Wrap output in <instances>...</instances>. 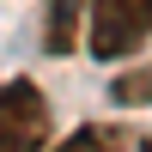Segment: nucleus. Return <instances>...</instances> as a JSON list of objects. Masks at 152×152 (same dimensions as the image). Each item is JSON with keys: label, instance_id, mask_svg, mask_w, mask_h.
<instances>
[{"label": "nucleus", "instance_id": "423d86ee", "mask_svg": "<svg viewBox=\"0 0 152 152\" xmlns=\"http://www.w3.org/2000/svg\"><path fill=\"white\" fill-rule=\"evenodd\" d=\"M122 152H152V140H146V134H134V140L122 146Z\"/></svg>", "mask_w": 152, "mask_h": 152}, {"label": "nucleus", "instance_id": "20e7f679", "mask_svg": "<svg viewBox=\"0 0 152 152\" xmlns=\"http://www.w3.org/2000/svg\"><path fill=\"white\" fill-rule=\"evenodd\" d=\"M134 140V128H110V122H91V128H79V134H67L55 152H122Z\"/></svg>", "mask_w": 152, "mask_h": 152}, {"label": "nucleus", "instance_id": "f03ea898", "mask_svg": "<svg viewBox=\"0 0 152 152\" xmlns=\"http://www.w3.org/2000/svg\"><path fill=\"white\" fill-rule=\"evenodd\" d=\"M49 146V97L37 79L0 85V152H43Z\"/></svg>", "mask_w": 152, "mask_h": 152}, {"label": "nucleus", "instance_id": "7ed1b4c3", "mask_svg": "<svg viewBox=\"0 0 152 152\" xmlns=\"http://www.w3.org/2000/svg\"><path fill=\"white\" fill-rule=\"evenodd\" d=\"M79 18H85V0H49V24H43L49 55H73L79 49Z\"/></svg>", "mask_w": 152, "mask_h": 152}, {"label": "nucleus", "instance_id": "39448f33", "mask_svg": "<svg viewBox=\"0 0 152 152\" xmlns=\"http://www.w3.org/2000/svg\"><path fill=\"white\" fill-rule=\"evenodd\" d=\"M116 97H122V104H134V97H152V73H140V79H116Z\"/></svg>", "mask_w": 152, "mask_h": 152}, {"label": "nucleus", "instance_id": "f257e3e1", "mask_svg": "<svg viewBox=\"0 0 152 152\" xmlns=\"http://www.w3.org/2000/svg\"><path fill=\"white\" fill-rule=\"evenodd\" d=\"M146 37H152V0H91V31H85L91 61H122L146 49Z\"/></svg>", "mask_w": 152, "mask_h": 152}]
</instances>
